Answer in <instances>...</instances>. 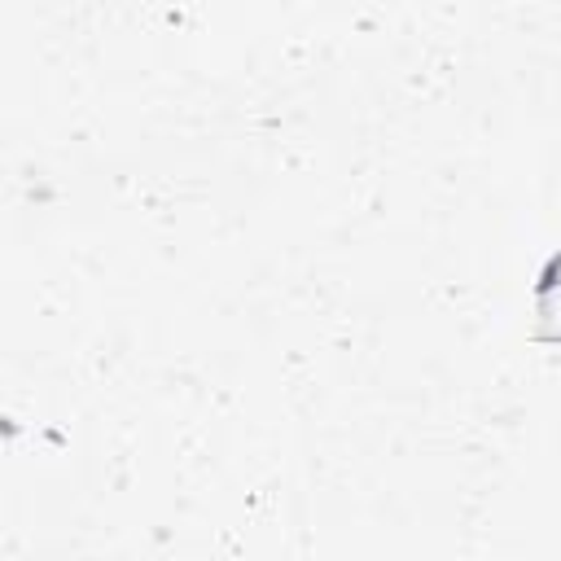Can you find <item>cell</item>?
Here are the masks:
<instances>
[{
  "label": "cell",
  "instance_id": "obj_1",
  "mask_svg": "<svg viewBox=\"0 0 561 561\" xmlns=\"http://www.w3.org/2000/svg\"><path fill=\"white\" fill-rule=\"evenodd\" d=\"M535 307H539V329H535V337L561 342V254H552V263L543 267Z\"/></svg>",
  "mask_w": 561,
  "mask_h": 561
}]
</instances>
